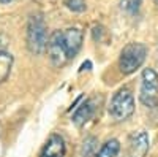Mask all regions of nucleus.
<instances>
[{"label":"nucleus","mask_w":158,"mask_h":157,"mask_svg":"<svg viewBox=\"0 0 158 157\" xmlns=\"http://www.w3.org/2000/svg\"><path fill=\"white\" fill-rule=\"evenodd\" d=\"M48 27L41 15H33L27 22V49L33 56H41L48 46Z\"/></svg>","instance_id":"1"},{"label":"nucleus","mask_w":158,"mask_h":157,"mask_svg":"<svg viewBox=\"0 0 158 157\" xmlns=\"http://www.w3.org/2000/svg\"><path fill=\"white\" fill-rule=\"evenodd\" d=\"M147 57V48L144 43L131 41L123 46L118 56V68L123 75H131L142 67Z\"/></svg>","instance_id":"2"},{"label":"nucleus","mask_w":158,"mask_h":157,"mask_svg":"<svg viewBox=\"0 0 158 157\" xmlns=\"http://www.w3.org/2000/svg\"><path fill=\"white\" fill-rule=\"evenodd\" d=\"M135 113V97L131 94V90L123 87L118 89L114 94L111 105H109V114L114 121L122 122L130 119Z\"/></svg>","instance_id":"3"},{"label":"nucleus","mask_w":158,"mask_h":157,"mask_svg":"<svg viewBox=\"0 0 158 157\" xmlns=\"http://www.w3.org/2000/svg\"><path fill=\"white\" fill-rule=\"evenodd\" d=\"M139 102L147 108L158 107V73L153 68H144L141 75Z\"/></svg>","instance_id":"4"},{"label":"nucleus","mask_w":158,"mask_h":157,"mask_svg":"<svg viewBox=\"0 0 158 157\" xmlns=\"http://www.w3.org/2000/svg\"><path fill=\"white\" fill-rule=\"evenodd\" d=\"M46 51H48L49 60L52 62V65H56V67H62V65H65L68 62L67 52H65V48H63V43H62V30H56L49 35Z\"/></svg>","instance_id":"5"},{"label":"nucleus","mask_w":158,"mask_h":157,"mask_svg":"<svg viewBox=\"0 0 158 157\" xmlns=\"http://www.w3.org/2000/svg\"><path fill=\"white\" fill-rule=\"evenodd\" d=\"M149 148H150L149 133L146 130H138V132L131 133V137L128 138V146L123 157H146Z\"/></svg>","instance_id":"6"},{"label":"nucleus","mask_w":158,"mask_h":157,"mask_svg":"<svg viewBox=\"0 0 158 157\" xmlns=\"http://www.w3.org/2000/svg\"><path fill=\"white\" fill-rule=\"evenodd\" d=\"M82 41H84V32L79 27H68V29L62 30V43H63L68 60L73 59L81 51Z\"/></svg>","instance_id":"7"},{"label":"nucleus","mask_w":158,"mask_h":157,"mask_svg":"<svg viewBox=\"0 0 158 157\" xmlns=\"http://www.w3.org/2000/svg\"><path fill=\"white\" fill-rule=\"evenodd\" d=\"M65 154H67L65 140L59 133H52L44 143L40 157H65Z\"/></svg>","instance_id":"8"},{"label":"nucleus","mask_w":158,"mask_h":157,"mask_svg":"<svg viewBox=\"0 0 158 157\" xmlns=\"http://www.w3.org/2000/svg\"><path fill=\"white\" fill-rule=\"evenodd\" d=\"M95 114V102L92 98H85L79 107L74 108V113L71 114V121L76 127L85 125Z\"/></svg>","instance_id":"9"},{"label":"nucleus","mask_w":158,"mask_h":157,"mask_svg":"<svg viewBox=\"0 0 158 157\" xmlns=\"http://www.w3.org/2000/svg\"><path fill=\"white\" fill-rule=\"evenodd\" d=\"M118 152H120V141L111 138L104 145H101L98 152H95V157H117Z\"/></svg>","instance_id":"10"},{"label":"nucleus","mask_w":158,"mask_h":157,"mask_svg":"<svg viewBox=\"0 0 158 157\" xmlns=\"http://www.w3.org/2000/svg\"><path fill=\"white\" fill-rule=\"evenodd\" d=\"M11 67H13V56L5 49L0 51V84L8 80V76L11 73Z\"/></svg>","instance_id":"11"},{"label":"nucleus","mask_w":158,"mask_h":157,"mask_svg":"<svg viewBox=\"0 0 158 157\" xmlns=\"http://www.w3.org/2000/svg\"><path fill=\"white\" fill-rule=\"evenodd\" d=\"M98 148V140L94 135L85 137L81 145V157H95V151Z\"/></svg>","instance_id":"12"},{"label":"nucleus","mask_w":158,"mask_h":157,"mask_svg":"<svg viewBox=\"0 0 158 157\" xmlns=\"http://www.w3.org/2000/svg\"><path fill=\"white\" fill-rule=\"evenodd\" d=\"M141 3H142V0H120V10L131 16H135L141 10Z\"/></svg>","instance_id":"13"},{"label":"nucleus","mask_w":158,"mask_h":157,"mask_svg":"<svg viewBox=\"0 0 158 157\" xmlns=\"http://www.w3.org/2000/svg\"><path fill=\"white\" fill-rule=\"evenodd\" d=\"M65 5L68 10H71L73 13H82L87 8L85 0H65Z\"/></svg>","instance_id":"14"},{"label":"nucleus","mask_w":158,"mask_h":157,"mask_svg":"<svg viewBox=\"0 0 158 157\" xmlns=\"http://www.w3.org/2000/svg\"><path fill=\"white\" fill-rule=\"evenodd\" d=\"M104 33H106V29H104L103 25H95V27L92 29V37H94L95 41H101Z\"/></svg>","instance_id":"15"},{"label":"nucleus","mask_w":158,"mask_h":157,"mask_svg":"<svg viewBox=\"0 0 158 157\" xmlns=\"http://www.w3.org/2000/svg\"><path fill=\"white\" fill-rule=\"evenodd\" d=\"M90 68H92V62H90V60H87V62H84V63L81 65V72H82V70H90Z\"/></svg>","instance_id":"16"},{"label":"nucleus","mask_w":158,"mask_h":157,"mask_svg":"<svg viewBox=\"0 0 158 157\" xmlns=\"http://www.w3.org/2000/svg\"><path fill=\"white\" fill-rule=\"evenodd\" d=\"M10 2H13V0H0V3H2V5H6V3H10Z\"/></svg>","instance_id":"17"},{"label":"nucleus","mask_w":158,"mask_h":157,"mask_svg":"<svg viewBox=\"0 0 158 157\" xmlns=\"http://www.w3.org/2000/svg\"><path fill=\"white\" fill-rule=\"evenodd\" d=\"M3 45L5 43H0V51H3Z\"/></svg>","instance_id":"18"},{"label":"nucleus","mask_w":158,"mask_h":157,"mask_svg":"<svg viewBox=\"0 0 158 157\" xmlns=\"http://www.w3.org/2000/svg\"><path fill=\"white\" fill-rule=\"evenodd\" d=\"M155 3H156V5H158V0H155Z\"/></svg>","instance_id":"19"}]
</instances>
